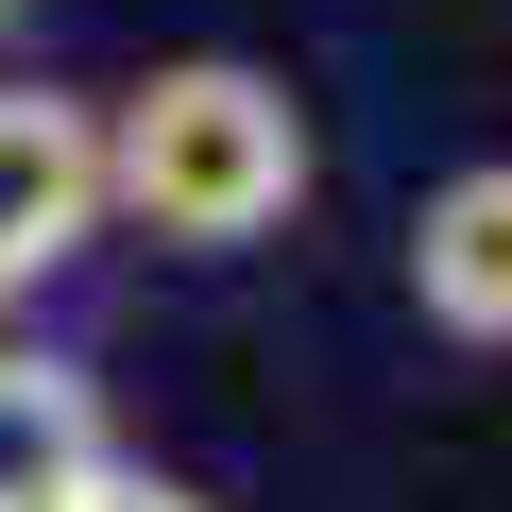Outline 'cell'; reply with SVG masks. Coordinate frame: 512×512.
Returning <instances> with one entry per match:
<instances>
[{
	"mask_svg": "<svg viewBox=\"0 0 512 512\" xmlns=\"http://www.w3.org/2000/svg\"><path fill=\"white\" fill-rule=\"evenodd\" d=\"M410 308H427L444 342H512V154H478V171L427 188V222H410Z\"/></svg>",
	"mask_w": 512,
	"mask_h": 512,
	"instance_id": "3957f363",
	"label": "cell"
},
{
	"mask_svg": "<svg viewBox=\"0 0 512 512\" xmlns=\"http://www.w3.org/2000/svg\"><path fill=\"white\" fill-rule=\"evenodd\" d=\"M103 205L171 256H239L308 205V103L256 52H171L154 86L103 103Z\"/></svg>",
	"mask_w": 512,
	"mask_h": 512,
	"instance_id": "6da1fadb",
	"label": "cell"
},
{
	"mask_svg": "<svg viewBox=\"0 0 512 512\" xmlns=\"http://www.w3.org/2000/svg\"><path fill=\"white\" fill-rule=\"evenodd\" d=\"M103 461H120L103 444V393L69 359H35V342H0V512H86Z\"/></svg>",
	"mask_w": 512,
	"mask_h": 512,
	"instance_id": "277c9868",
	"label": "cell"
},
{
	"mask_svg": "<svg viewBox=\"0 0 512 512\" xmlns=\"http://www.w3.org/2000/svg\"><path fill=\"white\" fill-rule=\"evenodd\" d=\"M86 239H103V103L0 86V308L52 291Z\"/></svg>",
	"mask_w": 512,
	"mask_h": 512,
	"instance_id": "7a4b0ae2",
	"label": "cell"
},
{
	"mask_svg": "<svg viewBox=\"0 0 512 512\" xmlns=\"http://www.w3.org/2000/svg\"><path fill=\"white\" fill-rule=\"evenodd\" d=\"M0 18H18V0H0Z\"/></svg>",
	"mask_w": 512,
	"mask_h": 512,
	"instance_id": "8992f818",
	"label": "cell"
},
{
	"mask_svg": "<svg viewBox=\"0 0 512 512\" xmlns=\"http://www.w3.org/2000/svg\"><path fill=\"white\" fill-rule=\"evenodd\" d=\"M86 512H205V495H188V478H154V461H103V478H86Z\"/></svg>",
	"mask_w": 512,
	"mask_h": 512,
	"instance_id": "5b68a950",
	"label": "cell"
}]
</instances>
